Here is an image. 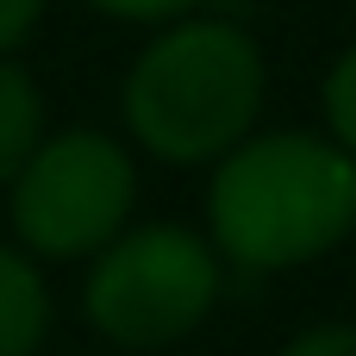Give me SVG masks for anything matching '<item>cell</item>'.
Wrapping results in <instances>:
<instances>
[{"label": "cell", "instance_id": "obj_1", "mask_svg": "<svg viewBox=\"0 0 356 356\" xmlns=\"http://www.w3.org/2000/svg\"><path fill=\"white\" fill-rule=\"evenodd\" d=\"M356 232V163L325 131H250L213 163L207 238L219 263L282 275Z\"/></svg>", "mask_w": 356, "mask_h": 356}, {"label": "cell", "instance_id": "obj_2", "mask_svg": "<svg viewBox=\"0 0 356 356\" xmlns=\"http://www.w3.org/2000/svg\"><path fill=\"white\" fill-rule=\"evenodd\" d=\"M269 94V69L263 50L244 25L232 19H175L163 25L125 69L119 88V113L131 144H144V156L175 163V169H200L232 156L263 113Z\"/></svg>", "mask_w": 356, "mask_h": 356}, {"label": "cell", "instance_id": "obj_3", "mask_svg": "<svg viewBox=\"0 0 356 356\" xmlns=\"http://www.w3.org/2000/svg\"><path fill=\"white\" fill-rule=\"evenodd\" d=\"M225 294V263L207 232L125 225L81 282V313L113 350H169L207 325Z\"/></svg>", "mask_w": 356, "mask_h": 356}, {"label": "cell", "instance_id": "obj_4", "mask_svg": "<svg viewBox=\"0 0 356 356\" xmlns=\"http://www.w3.org/2000/svg\"><path fill=\"white\" fill-rule=\"evenodd\" d=\"M138 200V163L106 131H56L31 150V163L6 188L13 238L31 263H94L125 225Z\"/></svg>", "mask_w": 356, "mask_h": 356}, {"label": "cell", "instance_id": "obj_5", "mask_svg": "<svg viewBox=\"0 0 356 356\" xmlns=\"http://www.w3.org/2000/svg\"><path fill=\"white\" fill-rule=\"evenodd\" d=\"M50 338V288L19 244H0V356H38Z\"/></svg>", "mask_w": 356, "mask_h": 356}, {"label": "cell", "instance_id": "obj_6", "mask_svg": "<svg viewBox=\"0 0 356 356\" xmlns=\"http://www.w3.org/2000/svg\"><path fill=\"white\" fill-rule=\"evenodd\" d=\"M38 144H44V94L19 56H0V188H13V175L31 163Z\"/></svg>", "mask_w": 356, "mask_h": 356}, {"label": "cell", "instance_id": "obj_7", "mask_svg": "<svg viewBox=\"0 0 356 356\" xmlns=\"http://www.w3.org/2000/svg\"><path fill=\"white\" fill-rule=\"evenodd\" d=\"M319 106H325V138L356 163V44L325 69V88H319Z\"/></svg>", "mask_w": 356, "mask_h": 356}, {"label": "cell", "instance_id": "obj_8", "mask_svg": "<svg viewBox=\"0 0 356 356\" xmlns=\"http://www.w3.org/2000/svg\"><path fill=\"white\" fill-rule=\"evenodd\" d=\"M88 6L106 19H125V25H175V19L200 13V0H88Z\"/></svg>", "mask_w": 356, "mask_h": 356}, {"label": "cell", "instance_id": "obj_9", "mask_svg": "<svg viewBox=\"0 0 356 356\" xmlns=\"http://www.w3.org/2000/svg\"><path fill=\"white\" fill-rule=\"evenodd\" d=\"M282 356H356V325L344 319H332V325H307V332H294Z\"/></svg>", "mask_w": 356, "mask_h": 356}, {"label": "cell", "instance_id": "obj_10", "mask_svg": "<svg viewBox=\"0 0 356 356\" xmlns=\"http://www.w3.org/2000/svg\"><path fill=\"white\" fill-rule=\"evenodd\" d=\"M38 19H44V0H0V56H13Z\"/></svg>", "mask_w": 356, "mask_h": 356}, {"label": "cell", "instance_id": "obj_11", "mask_svg": "<svg viewBox=\"0 0 356 356\" xmlns=\"http://www.w3.org/2000/svg\"><path fill=\"white\" fill-rule=\"evenodd\" d=\"M350 6H356V0H350Z\"/></svg>", "mask_w": 356, "mask_h": 356}]
</instances>
